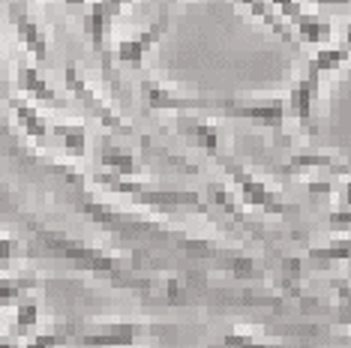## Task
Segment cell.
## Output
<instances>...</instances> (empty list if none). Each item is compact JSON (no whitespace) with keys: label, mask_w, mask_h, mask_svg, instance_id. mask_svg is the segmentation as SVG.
I'll use <instances>...</instances> for the list:
<instances>
[{"label":"cell","mask_w":351,"mask_h":348,"mask_svg":"<svg viewBox=\"0 0 351 348\" xmlns=\"http://www.w3.org/2000/svg\"><path fill=\"white\" fill-rule=\"evenodd\" d=\"M226 267H228V271H234L237 276H250L255 271V264L250 258H231V261H226Z\"/></svg>","instance_id":"cell-27"},{"label":"cell","mask_w":351,"mask_h":348,"mask_svg":"<svg viewBox=\"0 0 351 348\" xmlns=\"http://www.w3.org/2000/svg\"><path fill=\"white\" fill-rule=\"evenodd\" d=\"M12 252H15V240H10V237H0V261L12 258Z\"/></svg>","instance_id":"cell-29"},{"label":"cell","mask_w":351,"mask_h":348,"mask_svg":"<svg viewBox=\"0 0 351 348\" xmlns=\"http://www.w3.org/2000/svg\"><path fill=\"white\" fill-rule=\"evenodd\" d=\"M217 160L222 162V169L231 174V180L237 184V189H241V195H243L246 204H255V208H261V210H267V213H279V216L291 213L289 204L279 199L274 189H267L258 177H252V174L246 171L243 165H237L234 160H228V156H222V153H217Z\"/></svg>","instance_id":"cell-3"},{"label":"cell","mask_w":351,"mask_h":348,"mask_svg":"<svg viewBox=\"0 0 351 348\" xmlns=\"http://www.w3.org/2000/svg\"><path fill=\"white\" fill-rule=\"evenodd\" d=\"M165 30H169V10L159 12L154 18V25H150L147 30L121 39V42H117V49H114V58L121 63H130V66H135V63H141V58H145V54L159 42V36H162Z\"/></svg>","instance_id":"cell-7"},{"label":"cell","mask_w":351,"mask_h":348,"mask_svg":"<svg viewBox=\"0 0 351 348\" xmlns=\"http://www.w3.org/2000/svg\"><path fill=\"white\" fill-rule=\"evenodd\" d=\"M0 69H3V27H0Z\"/></svg>","instance_id":"cell-33"},{"label":"cell","mask_w":351,"mask_h":348,"mask_svg":"<svg viewBox=\"0 0 351 348\" xmlns=\"http://www.w3.org/2000/svg\"><path fill=\"white\" fill-rule=\"evenodd\" d=\"M63 3H66V6H73V10H75V6H84L87 0H63Z\"/></svg>","instance_id":"cell-34"},{"label":"cell","mask_w":351,"mask_h":348,"mask_svg":"<svg viewBox=\"0 0 351 348\" xmlns=\"http://www.w3.org/2000/svg\"><path fill=\"white\" fill-rule=\"evenodd\" d=\"M60 345V336L58 334H39L27 343V348H58Z\"/></svg>","instance_id":"cell-26"},{"label":"cell","mask_w":351,"mask_h":348,"mask_svg":"<svg viewBox=\"0 0 351 348\" xmlns=\"http://www.w3.org/2000/svg\"><path fill=\"white\" fill-rule=\"evenodd\" d=\"M217 108L231 117H243V121L270 126V129H282L285 123V99H217Z\"/></svg>","instance_id":"cell-4"},{"label":"cell","mask_w":351,"mask_h":348,"mask_svg":"<svg viewBox=\"0 0 351 348\" xmlns=\"http://www.w3.org/2000/svg\"><path fill=\"white\" fill-rule=\"evenodd\" d=\"M10 18H12V25H15V34H19L21 39V45L34 54L36 60H45L49 58V34L43 30V25L34 18V12L27 10V3L25 0H15V3L10 6Z\"/></svg>","instance_id":"cell-6"},{"label":"cell","mask_w":351,"mask_h":348,"mask_svg":"<svg viewBox=\"0 0 351 348\" xmlns=\"http://www.w3.org/2000/svg\"><path fill=\"white\" fill-rule=\"evenodd\" d=\"M318 84H322V75L315 69H306V75L291 87L289 99H285V112H291L309 129H313V105L318 99Z\"/></svg>","instance_id":"cell-8"},{"label":"cell","mask_w":351,"mask_h":348,"mask_svg":"<svg viewBox=\"0 0 351 348\" xmlns=\"http://www.w3.org/2000/svg\"><path fill=\"white\" fill-rule=\"evenodd\" d=\"M141 334V324L135 321H102L90 334L78 336V345L84 348H108V345H132V339Z\"/></svg>","instance_id":"cell-10"},{"label":"cell","mask_w":351,"mask_h":348,"mask_svg":"<svg viewBox=\"0 0 351 348\" xmlns=\"http://www.w3.org/2000/svg\"><path fill=\"white\" fill-rule=\"evenodd\" d=\"M15 82H19L21 93H30V97L39 99V102H49L51 108H66V99H63L60 93L54 90V87L45 82L34 66H30V63H19V69H15Z\"/></svg>","instance_id":"cell-11"},{"label":"cell","mask_w":351,"mask_h":348,"mask_svg":"<svg viewBox=\"0 0 351 348\" xmlns=\"http://www.w3.org/2000/svg\"><path fill=\"white\" fill-rule=\"evenodd\" d=\"M291 25L300 42H327L333 36V25L324 15H315V12H300L298 18H291Z\"/></svg>","instance_id":"cell-16"},{"label":"cell","mask_w":351,"mask_h":348,"mask_svg":"<svg viewBox=\"0 0 351 348\" xmlns=\"http://www.w3.org/2000/svg\"><path fill=\"white\" fill-rule=\"evenodd\" d=\"M0 348H21V345L15 343V339H10V336H6V339H0Z\"/></svg>","instance_id":"cell-32"},{"label":"cell","mask_w":351,"mask_h":348,"mask_svg":"<svg viewBox=\"0 0 351 348\" xmlns=\"http://www.w3.org/2000/svg\"><path fill=\"white\" fill-rule=\"evenodd\" d=\"M51 132L58 136V141L63 145V150H66L69 156H84L87 132H84L82 123H58V126H51Z\"/></svg>","instance_id":"cell-19"},{"label":"cell","mask_w":351,"mask_h":348,"mask_svg":"<svg viewBox=\"0 0 351 348\" xmlns=\"http://www.w3.org/2000/svg\"><path fill=\"white\" fill-rule=\"evenodd\" d=\"M178 132H180L183 138L193 141L195 147L207 150L210 156L219 153V129H217L213 123L202 121V117H193V114L180 112V117H178Z\"/></svg>","instance_id":"cell-12"},{"label":"cell","mask_w":351,"mask_h":348,"mask_svg":"<svg viewBox=\"0 0 351 348\" xmlns=\"http://www.w3.org/2000/svg\"><path fill=\"white\" fill-rule=\"evenodd\" d=\"M322 6H348V0H315Z\"/></svg>","instance_id":"cell-31"},{"label":"cell","mask_w":351,"mask_h":348,"mask_svg":"<svg viewBox=\"0 0 351 348\" xmlns=\"http://www.w3.org/2000/svg\"><path fill=\"white\" fill-rule=\"evenodd\" d=\"M114 18H117V15H114V10H111L106 0H93V3L87 6V12H84V34L93 42V49L102 51L106 36H108V27H111V21H114Z\"/></svg>","instance_id":"cell-13"},{"label":"cell","mask_w":351,"mask_h":348,"mask_svg":"<svg viewBox=\"0 0 351 348\" xmlns=\"http://www.w3.org/2000/svg\"><path fill=\"white\" fill-rule=\"evenodd\" d=\"M43 240H45V247H49L54 256H63V258L75 261V264L84 267V271L111 273V276H121V273L126 271L121 258H111V256H106L102 249H90L87 243L73 240V237H66V234H51V232H45Z\"/></svg>","instance_id":"cell-2"},{"label":"cell","mask_w":351,"mask_h":348,"mask_svg":"<svg viewBox=\"0 0 351 348\" xmlns=\"http://www.w3.org/2000/svg\"><path fill=\"white\" fill-rule=\"evenodd\" d=\"M222 348H276V345H265V343H255V339L243 336V334H228L222 339Z\"/></svg>","instance_id":"cell-24"},{"label":"cell","mask_w":351,"mask_h":348,"mask_svg":"<svg viewBox=\"0 0 351 348\" xmlns=\"http://www.w3.org/2000/svg\"><path fill=\"white\" fill-rule=\"evenodd\" d=\"M145 99L150 108L156 112H193V108H217V99H204V97H180V93L169 90V87L145 82Z\"/></svg>","instance_id":"cell-9"},{"label":"cell","mask_w":351,"mask_h":348,"mask_svg":"<svg viewBox=\"0 0 351 348\" xmlns=\"http://www.w3.org/2000/svg\"><path fill=\"white\" fill-rule=\"evenodd\" d=\"M270 6L282 15L285 21H291V18H298V15L303 12V6H300V0H270Z\"/></svg>","instance_id":"cell-23"},{"label":"cell","mask_w":351,"mask_h":348,"mask_svg":"<svg viewBox=\"0 0 351 348\" xmlns=\"http://www.w3.org/2000/svg\"><path fill=\"white\" fill-rule=\"evenodd\" d=\"M106 3L111 6V10H114V15H121V12H123V6L130 3V0H106Z\"/></svg>","instance_id":"cell-30"},{"label":"cell","mask_w":351,"mask_h":348,"mask_svg":"<svg viewBox=\"0 0 351 348\" xmlns=\"http://www.w3.org/2000/svg\"><path fill=\"white\" fill-rule=\"evenodd\" d=\"M10 108H12V114H15V121H19V126L34 141H45V138H49V132H51L49 121H45V117L39 114L25 97H10Z\"/></svg>","instance_id":"cell-14"},{"label":"cell","mask_w":351,"mask_h":348,"mask_svg":"<svg viewBox=\"0 0 351 348\" xmlns=\"http://www.w3.org/2000/svg\"><path fill=\"white\" fill-rule=\"evenodd\" d=\"M39 319V306L34 303V300H25V303H19V321H15V327L25 334V330H30Z\"/></svg>","instance_id":"cell-22"},{"label":"cell","mask_w":351,"mask_h":348,"mask_svg":"<svg viewBox=\"0 0 351 348\" xmlns=\"http://www.w3.org/2000/svg\"><path fill=\"white\" fill-rule=\"evenodd\" d=\"M313 256L315 258H348V240L342 237L339 243H330L324 249H313Z\"/></svg>","instance_id":"cell-25"},{"label":"cell","mask_w":351,"mask_h":348,"mask_svg":"<svg viewBox=\"0 0 351 348\" xmlns=\"http://www.w3.org/2000/svg\"><path fill=\"white\" fill-rule=\"evenodd\" d=\"M97 184L108 186L111 192H123L130 199L150 204V208H195V210H207L202 195L198 192H186V189H159V186H147V184H135V180L117 177V174H97Z\"/></svg>","instance_id":"cell-1"},{"label":"cell","mask_w":351,"mask_h":348,"mask_svg":"<svg viewBox=\"0 0 351 348\" xmlns=\"http://www.w3.org/2000/svg\"><path fill=\"white\" fill-rule=\"evenodd\" d=\"M36 279L34 276H10V279H0V306L12 303L15 297H21L25 288H34Z\"/></svg>","instance_id":"cell-21"},{"label":"cell","mask_w":351,"mask_h":348,"mask_svg":"<svg viewBox=\"0 0 351 348\" xmlns=\"http://www.w3.org/2000/svg\"><path fill=\"white\" fill-rule=\"evenodd\" d=\"M63 78H66V87H69V93H73L75 99H82L84 105L90 108V112L97 114L102 123H106V126H111V129H117V132H130V123H126V121H123V117L117 114V112H111V108H108V102L102 99L99 93L93 90V87L87 84V82H84V75L78 73V66H73V63H69V66L63 69Z\"/></svg>","instance_id":"cell-5"},{"label":"cell","mask_w":351,"mask_h":348,"mask_svg":"<svg viewBox=\"0 0 351 348\" xmlns=\"http://www.w3.org/2000/svg\"><path fill=\"white\" fill-rule=\"evenodd\" d=\"M99 162L106 165L111 174H117V177H135V174L141 171V169H138V160H135L132 150L114 145V141H106V145H102Z\"/></svg>","instance_id":"cell-15"},{"label":"cell","mask_w":351,"mask_h":348,"mask_svg":"<svg viewBox=\"0 0 351 348\" xmlns=\"http://www.w3.org/2000/svg\"><path fill=\"white\" fill-rule=\"evenodd\" d=\"M237 3H243L246 10H250L255 18H261L265 25L274 30V34L279 36V39H285V42H291L294 45V34H291V27H289V21L279 15L274 6H270V0H237Z\"/></svg>","instance_id":"cell-17"},{"label":"cell","mask_w":351,"mask_h":348,"mask_svg":"<svg viewBox=\"0 0 351 348\" xmlns=\"http://www.w3.org/2000/svg\"><path fill=\"white\" fill-rule=\"evenodd\" d=\"M306 169H327V171L342 174V177L348 174V165H346V162H337L333 156H327V153H294L291 162L285 165V174L306 171Z\"/></svg>","instance_id":"cell-18"},{"label":"cell","mask_w":351,"mask_h":348,"mask_svg":"<svg viewBox=\"0 0 351 348\" xmlns=\"http://www.w3.org/2000/svg\"><path fill=\"white\" fill-rule=\"evenodd\" d=\"M346 60H348V45L346 42H342V45H327V49H322L313 58L309 69H315L318 75H324V73H333V69H339Z\"/></svg>","instance_id":"cell-20"},{"label":"cell","mask_w":351,"mask_h":348,"mask_svg":"<svg viewBox=\"0 0 351 348\" xmlns=\"http://www.w3.org/2000/svg\"><path fill=\"white\" fill-rule=\"evenodd\" d=\"M348 223H351V213H348V208H342L339 213H330V225H337V228H348Z\"/></svg>","instance_id":"cell-28"}]
</instances>
